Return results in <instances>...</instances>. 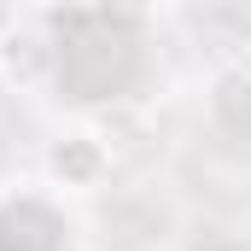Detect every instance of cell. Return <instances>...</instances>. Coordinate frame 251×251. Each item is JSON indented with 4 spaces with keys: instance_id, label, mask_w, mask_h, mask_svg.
I'll return each mask as SVG.
<instances>
[{
    "instance_id": "6da1fadb",
    "label": "cell",
    "mask_w": 251,
    "mask_h": 251,
    "mask_svg": "<svg viewBox=\"0 0 251 251\" xmlns=\"http://www.w3.org/2000/svg\"><path fill=\"white\" fill-rule=\"evenodd\" d=\"M41 176L59 193H94L111 176V146L94 128H64L59 140H47V152H41Z\"/></svg>"
},
{
    "instance_id": "7a4b0ae2",
    "label": "cell",
    "mask_w": 251,
    "mask_h": 251,
    "mask_svg": "<svg viewBox=\"0 0 251 251\" xmlns=\"http://www.w3.org/2000/svg\"><path fill=\"white\" fill-rule=\"evenodd\" d=\"M59 76V41L35 18H12L0 29V82L18 94H35Z\"/></svg>"
}]
</instances>
